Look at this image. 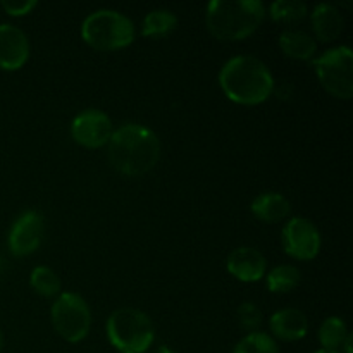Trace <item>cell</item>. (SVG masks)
I'll return each instance as SVG.
<instances>
[{
  "instance_id": "obj_1",
  "label": "cell",
  "mask_w": 353,
  "mask_h": 353,
  "mask_svg": "<svg viewBox=\"0 0 353 353\" xmlns=\"http://www.w3.org/2000/svg\"><path fill=\"white\" fill-rule=\"evenodd\" d=\"M109 161L124 176H143L157 165L161 159V140L143 124H124L114 130L107 143Z\"/></svg>"
},
{
  "instance_id": "obj_2",
  "label": "cell",
  "mask_w": 353,
  "mask_h": 353,
  "mask_svg": "<svg viewBox=\"0 0 353 353\" xmlns=\"http://www.w3.org/2000/svg\"><path fill=\"white\" fill-rule=\"evenodd\" d=\"M219 85L224 95L241 105L265 102L274 90L271 71L255 55H236L224 62L219 71Z\"/></svg>"
},
{
  "instance_id": "obj_3",
  "label": "cell",
  "mask_w": 353,
  "mask_h": 353,
  "mask_svg": "<svg viewBox=\"0 0 353 353\" xmlns=\"http://www.w3.org/2000/svg\"><path fill=\"white\" fill-rule=\"evenodd\" d=\"M261 0H212L205 10L207 30L221 41H236L250 37L265 19Z\"/></svg>"
},
{
  "instance_id": "obj_4",
  "label": "cell",
  "mask_w": 353,
  "mask_h": 353,
  "mask_svg": "<svg viewBox=\"0 0 353 353\" xmlns=\"http://www.w3.org/2000/svg\"><path fill=\"white\" fill-rule=\"evenodd\" d=\"M107 338L121 353H145L154 343L155 327L147 314L124 307L107 319Z\"/></svg>"
},
{
  "instance_id": "obj_5",
  "label": "cell",
  "mask_w": 353,
  "mask_h": 353,
  "mask_svg": "<svg viewBox=\"0 0 353 353\" xmlns=\"http://www.w3.org/2000/svg\"><path fill=\"white\" fill-rule=\"evenodd\" d=\"M81 37L97 50H119L134 40V24L126 14L114 9H99L85 17Z\"/></svg>"
},
{
  "instance_id": "obj_6",
  "label": "cell",
  "mask_w": 353,
  "mask_h": 353,
  "mask_svg": "<svg viewBox=\"0 0 353 353\" xmlns=\"http://www.w3.org/2000/svg\"><path fill=\"white\" fill-rule=\"evenodd\" d=\"M319 83L327 93L341 100L353 97V54L347 45L330 48L312 59Z\"/></svg>"
},
{
  "instance_id": "obj_7",
  "label": "cell",
  "mask_w": 353,
  "mask_h": 353,
  "mask_svg": "<svg viewBox=\"0 0 353 353\" xmlns=\"http://www.w3.org/2000/svg\"><path fill=\"white\" fill-rule=\"evenodd\" d=\"M50 321L59 336L69 343H79L92 330V310L78 293L65 292L52 303Z\"/></svg>"
},
{
  "instance_id": "obj_8",
  "label": "cell",
  "mask_w": 353,
  "mask_h": 353,
  "mask_svg": "<svg viewBox=\"0 0 353 353\" xmlns=\"http://www.w3.org/2000/svg\"><path fill=\"white\" fill-rule=\"evenodd\" d=\"M323 238L307 217H292L283 228V248L296 261H312L319 255Z\"/></svg>"
},
{
  "instance_id": "obj_9",
  "label": "cell",
  "mask_w": 353,
  "mask_h": 353,
  "mask_svg": "<svg viewBox=\"0 0 353 353\" xmlns=\"http://www.w3.org/2000/svg\"><path fill=\"white\" fill-rule=\"evenodd\" d=\"M45 234V219L37 210H26L21 214L12 223L9 230V243L10 254L16 257H26L37 252L43 241Z\"/></svg>"
},
{
  "instance_id": "obj_10",
  "label": "cell",
  "mask_w": 353,
  "mask_h": 353,
  "mask_svg": "<svg viewBox=\"0 0 353 353\" xmlns=\"http://www.w3.org/2000/svg\"><path fill=\"white\" fill-rule=\"evenodd\" d=\"M114 133L110 117L99 109H86L72 119L71 137L86 148H100L109 143Z\"/></svg>"
},
{
  "instance_id": "obj_11",
  "label": "cell",
  "mask_w": 353,
  "mask_h": 353,
  "mask_svg": "<svg viewBox=\"0 0 353 353\" xmlns=\"http://www.w3.org/2000/svg\"><path fill=\"white\" fill-rule=\"evenodd\" d=\"M30 57V40L16 24H0V69L16 71Z\"/></svg>"
},
{
  "instance_id": "obj_12",
  "label": "cell",
  "mask_w": 353,
  "mask_h": 353,
  "mask_svg": "<svg viewBox=\"0 0 353 353\" xmlns=\"http://www.w3.org/2000/svg\"><path fill=\"white\" fill-rule=\"evenodd\" d=\"M226 269L238 281L255 283L261 281L268 272V261L257 248L238 247L228 255Z\"/></svg>"
},
{
  "instance_id": "obj_13",
  "label": "cell",
  "mask_w": 353,
  "mask_h": 353,
  "mask_svg": "<svg viewBox=\"0 0 353 353\" xmlns=\"http://www.w3.org/2000/svg\"><path fill=\"white\" fill-rule=\"evenodd\" d=\"M272 336L281 341H299L309 333V317L295 307L281 309L269 319Z\"/></svg>"
},
{
  "instance_id": "obj_14",
  "label": "cell",
  "mask_w": 353,
  "mask_h": 353,
  "mask_svg": "<svg viewBox=\"0 0 353 353\" xmlns=\"http://www.w3.org/2000/svg\"><path fill=\"white\" fill-rule=\"evenodd\" d=\"M310 24H312V37L316 41H334L340 38L343 31V16L341 10L334 3H317L310 14Z\"/></svg>"
},
{
  "instance_id": "obj_15",
  "label": "cell",
  "mask_w": 353,
  "mask_h": 353,
  "mask_svg": "<svg viewBox=\"0 0 353 353\" xmlns=\"http://www.w3.org/2000/svg\"><path fill=\"white\" fill-rule=\"evenodd\" d=\"M250 210L262 223L274 224L290 216V212H292V203L281 193L265 192L255 196L250 205Z\"/></svg>"
},
{
  "instance_id": "obj_16",
  "label": "cell",
  "mask_w": 353,
  "mask_h": 353,
  "mask_svg": "<svg viewBox=\"0 0 353 353\" xmlns=\"http://www.w3.org/2000/svg\"><path fill=\"white\" fill-rule=\"evenodd\" d=\"M278 43L283 54L295 61H312L317 52L316 38L303 30H285Z\"/></svg>"
},
{
  "instance_id": "obj_17",
  "label": "cell",
  "mask_w": 353,
  "mask_h": 353,
  "mask_svg": "<svg viewBox=\"0 0 353 353\" xmlns=\"http://www.w3.org/2000/svg\"><path fill=\"white\" fill-rule=\"evenodd\" d=\"M300 279H302V274L299 268L292 264L276 265L274 269H271V272L265 274V283H268L269 292L272 293L292 292L300 285Z\"/></svg>"
},
{
  "instance_id": "obj_18",
  "label": "cell",
  "mask_w": 353,
  "mask_h": 353,
  "mask_svg": "<svg viewBox=\"0 0 353 353\" xmlns=\"http://www.w3.org/2000/svg\"><path fill=\"white\" fill-rule=\"evenodd\" d=\"M178 26V17L174 12L168 9H155L145 16L141 34L143 37H165Z\"/></svg>"
},
{
  "instance_id": "obj_19",
  "label": "cell",
  "mask_w": 353,
  "mask_h": 353,
  "mask_svg": "<svg viewBox=\"0 0 353 353\" xmlns=\"http://www.w3.org/2000/svg\"><path fill=\"white\" fill-rule=\"evenodd\" d=\"M348 334L350 331H348L347 323L340 317H327L319 327V341L324 350L340 352Z\"/></svg>"
},
{
  "instance_id": "obj_20",
  "label": "cell",
  "mask_w": 353,
  "mask_h": 353,
  "mask_svg": "<svg viewBox=\"0 0 353 353\" xmlns=\"http://www.w3.org/2000/svg\"><path fill=\"white\" fill-rule=\"evenodd\" d=\"M30 285L38 295L47 296V299L59 296L62 290V281L59 278V274L54 269L47 268V265H38V268H34L31 271Z\"/></svg>"
},
{
  "instance_id": "obj_21",
  "label": "cell",
  "mask_w": 353,
  "mask_h": 353,
  "mask_svg": "<svg viewBox=\"0 0 353 353\" xmlns=\"http://www.w3.org/2000/svg\"><path fill=\"white\" fill-rule=\"evenodd\" d=\"M269 12L276 23L293 24L302 21L309 14V7L302 0H276L269 7Z\"/></svg>"
},
{
  "instance_id": "obj_22",
  "label": "cell",
  "mask_w": 353,
  "mask_h": 353,
  "mask_svg": "<svg viewBox=\"0 0 353 353\" xmlns=\"http://www.w3.org/2000/svg\"><path fill=\"white\" fill-rule=\"evenodd\" d=\"M233 353H279V347L271 334L257 331L241 338Z\"/></svg>"
},
{
  "instance_id": "obj_23",
  "label": "cell",
  "mask_w": 353,
  "mask_h": 353,
  "mask_svg": "<svg viewBox=\"0 0 353 353\" xmlns=\"http://www.w3.org/2000/svg\"><path fill=\"white\" fill-rule=\"evenodd\" d=\"M236 319L241 330H245L247 333H257L261 330L262 323H264L262 310L254 302L241 303L236 310Z\"/></svg>"
},
{
  "instance_id": "obj_24",
  "label": "cell",
  "mask_w": 353,
  "mask_h": 353,
  "mask_svg": "<svg viewBox=\"0 0 353 353\" xmlns=\"http://www.w3.org/2000/svg\"><path fill=\"white\" fill-rule=\"evenodd\" d=\"M0 6L10 16H24L37 7V0H3Z\"/></svg>"
},
{
  "instance_id": "obj_25",
  "label": "cell",
  "mask_w": 353,
  "mask_h": 353,
  "mask_svg": "<svg viewBox=\"0 0 353 353\" xmlns=\"http://www.w3.org/2000/svg\"><path fill=\"white\" fill-rule=\"evenodd\" d=\"M152 353H178V352L171 350V348H169V347H159V348H155V350L152 352Z\"/></svg>"
},
{
  "instance_id": "obj_26",
  "label": "cell",
  "mask_w": 353,
  "mask_h": 353,
  "mask_svg": "<svg viewBox=\"0 0 353 353\" xmlns=\"http://www.w3.org/2000/svg\"><path fill=\"white\" fill-rule=\"evenodd\" d=\"M2 348H3V333L2 330H0V353H2Z\"/></svg>"
},
{
  "instance_id": "obj_27",
  "label": "cell",
  "mask_w": 353,
  "mask_h": 353,
  "mask_svg": "<svg viewBox=\"0 0 353 353\" xmlns=\"http://www.w3.org/2000/svg\"><path fill=\"white\" fill-rule=\"evenodd\" d=\"M314 353H340V352H331V350H324V348H321V350H317Z\"/></svg>"
}]
</instances>
